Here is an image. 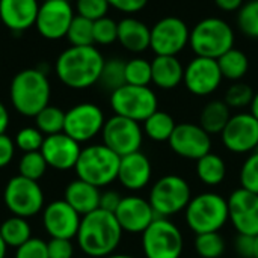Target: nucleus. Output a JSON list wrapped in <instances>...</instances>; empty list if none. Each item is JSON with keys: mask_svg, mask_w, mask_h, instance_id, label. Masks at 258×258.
<instances>
[{"mask_svg": "<svg viewBox=\"0 0 258 258\" xmlns=\"http://www.w3.org/2000/svg\"><path fill=\"white\" fill-rule=\"evenodd\" d=\"M122 233L113 213L97 209L82 216L76 239L79 248L88 257L106 258L119 246Z\"/></svg>", "mask_w": 258, "mask_h": 258, "instance_id": "obj_1", "label": "nucleus"}, {"mask_svg": "<svg viewBox=\"0 0 258 258\" xmlns=\"http://www.w3.org/2000/svg\"><path fill=\"white\" fill-rule=\"evenodd\" d=\"M104 62L103 54L94 45H71L59 54L54 70L65 86L71 89H86L98 83Z\"/></svg>", "mask_w": 258, "mask_h": 258, "instance_id": "obj_2", "label": "nucleus"}, {"mask_svg": "<svg viewBox=\"0 0 258 258\" xmlns=\"http://www.w3.org/2000/svg\"><path fill=\"white\" fill-rule=\"evenodd\" d=\"M50 82L47 76L36 70L27 68L17 73L11 82L9 95L14 109L23 115L35 118L50 101Z\"/></svg>", "mask_w": 258, "mask_h": 258, "instance_id": "obj_3", "label": "nucleus"}, {"mask_svg": "<svg viewBox=\"0 0 258 258\" xmlns=\"http://www.w3.org/2000/svg\"><path fill=\"white\" fill-rule=\"evenodd\" d=\"M184 219L195 234L221 231L230 221L228 201L216 192H203L189 201L184 210Z\"/></svg>", "mask_w": 258, "mask_h": 258, "instance_id": "obj_4", "label": "nucleus"}, {"mask_svg": "<svg viewBox=\"0 0 258 258\" xmlns=\"http://www.w3.org/2000/svg\"><path fill=\"white\" fill-rule=\"evenodd\" d=\"M119 162L121 157L104 144H95L82 150L74 169L77 178L100 189L118 178Z\"/></svg>", "mask_w": 258, "mask_h": 258, "instance_id": "obj_5", "label": "nucleus"}, {"mask_svg": "<svg viewBox=\"0 0 258 258\" xmlns=\"http://www.w3.org/2000/svg\"><path fill=\"white\" fill-rule=\"evenodd\" d=\"M189 45L197 56L219 59L234 47L233 27L218 17L204 18L190 30Z\"/></svg>", "mask_w": 258, "mask_h": 258, "instance_id": "obj_6", "label": "nucleus"}, {"mask_svg": "<svg viewBox=\"0 0 258 258\" xmlns=\"http://www.w3.org/2000/svg\"><path fill=\"white\" fill-rule=\"evenodd\" d=\"M192 200V190L186 178L177 174L160 177L150 189L148 201L157 218H171L184 212Z\"/></svg>", "mask_w": 258, "mask_h": 258, "instance_id": "obj_7", "label": "nucleus"}, {"mask_svg": "<svg viewBox=\"0 0 258 258\" xmlns=\"http://www.w3.org/2000/svg\"><path fill=\"white\" fill-rule=\"evenodd\" d=\"M183 249V233L168 218H156L142 233L145 258H180Z\"/></svg>", "mask_w": 258, "mask_h": 258, "instance_id": "obj_8", "label": "nucleus"}, {"mask_svg": "<svg viewBox=\"0 0 258 258\" xmlns=\"http://www.w3.org/2000/svg\"><path fill=\"white\" fill-rule=\"evenodd\" d=\"M159 101L150 86H135L125 83L110 92V107L115 115L144 122L157 110Z\"/></svg>", "mask_w": 258, "mask_h": 258, "instance_id": "obj_9", "label": "nucleus"}, {"mask_svg": "<svg viewBox=\"0 0 258 258\" xmlns=\"http://www.w3.org/2000/svg\"><path fill=\"white\" fill-rule=\"evenodd\" d=\"M3 201L14 216L32 218L44 210V192L38 181L21 175L12 177L3 190Z\"/></svg>", "mask_w": 258, "mask_h": 258, "instance_id": "obj_10", "label": "nucleus"}, {"mask_svg": "<svg viewBox=\"0 0 258 258\" xmlns=\"http://www.w3.org/2000/svg\"><path fill=\"white\" fill-rule=\"evenodd\" d=\"M103 144L116 153L119 157L127 154L141 151L142 141H144V130L141 122L133 119L113 115L112 118L106 119L104 127L101 130Z\"/></svg>", "mask_w": 258, "mask_h": 258, "instance_id": "obj_11", "label": "nucleus"}, {"mask_svg": "<svg viewBox=\"0 0 258 258\" xmlns=\"http://www.w3.org/2000/svg\"><path fill=\"white\" fill-rule=\"evenodd\" d=\"M190 30L178 17H165L151 27L150 48L156 56H177L189 45Z\"/></svg>", "mask_w": 258, "mask_h": 258, "instance_id": "obj_12", "label": "nucleus"}, {"mask_svg": "<svg viewBox=\"0 0 258 258\" xmlns=\"http://www.w3.org/2000/svg\"><path fill=\"white\" fill-rule=\"evenodd\" d=\"M106 118L103 110L94 103H80L65 112L63 133L79 144L94 139L101 133Z\"/></svg>", "mask_w": 258, "mask_h": 258, "instance_id": "obj_13", "label": "nucleus"}, {"mask_svg": "<svg viewBox=\"0 0 258 258\" xmlns=\"http://www.w3.org/2000/svg\"><path fill=\"white\" fill-rule=\"evenodd\" d=\"M74 17V9L68 0H44L39 5L35 26L42 38L56 41L67 36Z\"/></svg>", "mask_w": 258, "mask_h": 258, "instance_id": "obj_14", "label": "nucleus"}, {"mask_svg": "<svg viewBox=\"0 0 258 258\" xmlns=\"http://www.w3.org/2000/svg\"><path fill=\"white\" fill-rule=\"evenodd\" d=\"M224 147L234 154H249L258 148V119L251 112L231 115L221 133Z\"/></svg>", "mask_w": 258, "mask_h": 258, "instance_id": "obj_15", "label": "nucleus"}, {"mask_svg": "<svg viewBox=\"0 0 258 258\" xmlns=\"http://www.w3.org/2000/svg\"><path fill=\"white\" fill-rule=\"evenodd\" d=\"M168 144L177 156L189 160H198L210 153L212 136L200 124L181 122L175 125Z\"/></svg>", "mask_w": 258, "mask_h": 258, "instance_id": "obj_16", "label": "nucleus"}, {"mask_svg": "<svg viewBox=\"0 0 258 258\" xmlns=\"http://www.w3.org/2000/svg\"><path fill=\"white\" fill-rule=\"evenodd\" d=\"M222 79L224 77L216 59L195 56L184 68L183 83L190 94L207 97L221 86Z\"/></svg>", "mask_w": 258, "mask_h": 258, "instance_id": "obj_17", "label": "nucleus"}, {"mask_svg": "<svg viewBox=\"0 0 258 258\" xmlns=\"http://www.w3.org/2000/svg\"><path fill=\"white\" fill-rule=\"evenodd\" d=\"M228 201V216L239 234L258 236V194L236 189Z\"/></svg>", "mask_w": 258, "mask_h": 258, "instance_id": "obj_18", "label": "nucleus"}, {"mask_svg": "<svg viewBox=\"0 0 258 258\" xmlns=\"http://www.w3.org/2000/svg\"><path fill=\"white\" fill-rule=\"evenodd\" d=\"M113 215L122 231L130 234H142L157 218L150 201L136 195L124 197Z\"/></svg>", "mask_w": 258, "mask_h": 258, "instance_id": "obj_19", "label": "nucleus"}, {"mask_svg": "<svg viewBox=\"0 0 258 258\" xmlns=\"http://www.w3.org/2000/svg\"><path fill=\"white\" fill-rule=\"evenodd\" d=\"M82 216L65 201H53L42 212V224L51 239H73L77 236Z\"/></svg>", "mask_w": 258, "mask_h": 258, "instance_id": "obj_20", "label": "nucleus"}, {"mask_svg": "<svg viewBox=\"0 0 258 258\" xmlns=\"http://www.w3.org/2000/svg\"><path fill=\"white\" fill-rule=\"evenodd\" d=\"M39 151L48 166L59 171H68L76 168L82 148L77 141L62 132L57 135L45 136Z\"/></svg>", "mask_w": 258, "mask_h": 258, "instance_id": "obj_21", "label": "nucleus"}, {"mask_svg": "<svg viewBox=\"0 0 258 258\" xmlns=\"http://www.w3.org/2000/svg\"><path fill=\"white\" fill-rule=\"evenodd\" d=\"M153 177V166L150 159L141 153H132L121 157L118 169V181L128 190L138 192L145 189Z\"/></svg>", "mask_w": 258, "mask_h": 258, "instance_id": "obj_22", "label": "nucleus"}, {"mask_svg": "<svg viewBox=\"0 0 258 258\" xmlns=\"http://www.w3.org/2000/svg\"><path fill=\"white\" fill-rule=\"evenodd\" d=\"M38 0H0V20L12 32H24L35 26Z\"/></svg>", "mask_w": 258, "mask_h": 258, "instance_id": "obj_23", "label": "nucleus"}, {"mask_svg": "<svg viewBox=\"0 0 258 258\" xmlns=\"http://www.w3.org/2000/svg\"><path fill=\"white\" fill-rule=\"evenodd\" d=\"M100 198H101V192L97 186L77 178L67 186L63 200L80 216H85L100 209Z\"/></svg>", "mask_w": 258, "mask_h": 258, "instance_id": "obj_24", "label": "nucleus"}, {"mask_svg": "<svg viewBox=\"0 0 258 258\" xmlns=\"http://www.w3.org/2000/svg\"><path fill=\"white\" fill-rule=\"evenodd\" d=\"M151 29L135 17H125L118 21V41L119 44L132 51L142 53L150 48Z\"/></svg>", "mask_w": 258, "mask_h": 258, "instance_id": "obj_25", "label": "nucleus"}, {"mask_svg": "<svg viewBox=\"0 0 258 258\" xmlns=\"http://www.w3.org/2000/svg\"><path fill=\"white\" fill-rule=\"evenodd\" d=\"M153 83L160 89H174L184 79V67L177 56H156L151 60Z\"/></svg>", "mask_w": 258, "mask_h": 258, "instance_id": "obj_26", "label": "nucleus"}, {"mask_svg": "<svg viewBox=\"0 0 258 258\" xmlns=\"http://www.w3.org/2000/svg\"><path fill=\"white\" fill-rule=\"evenodd\" d=\"M231 118L230 107L222 100H213L204 106L200 115V125L212 136L221 135Z\"/></svg>", "mask_w": 258, "mask_h": 258, "instance_id": "obj_27", "label": "nucleus"}, {"mask_svg": "<svg viewBox=\"0 0 258 258\" xmlns=\"http://www.w3.org/2000/svg\"><path fill=\"white\" fill-rule=\"evenodd\" d=\"M197 177L206 186H219L227 177L225 160L215 153H207L197 160Z\"/></svg>", "mask_w": 258, "mask_h": 258, "instance_id": "obj_28", "label": "nucleus"}, {"mask_svg": "<svg viewBox=\"0 0 258 258\" xmlns=\"http://www.w3.org/2000/svg\"><path fill=\"white\" fill-rule=\"evenodd\" d=\"M218 60L219 70L222 73L224 79L233 80V82H239L242 77L246 76L248 70H249V59L248 56L239 50V48H230L227 53H224Z\"/></svg>", "mask_w": 258, "mask_h": 258, "instance_id": "obj_29", "label": "nucleus"}, {"mask_svg": "<svg viewBox=\"0 0 258 258\" xmlns=\"http://www.w3.org/2000/svg\"><path fill=\"white\" fill-rule=\"evenodd\" d=\"M175 125L177 124L174 118L168 112L157 109L150 118L144 121L142 130L144 135H147L154 142H168L171 135L174 133Z\"/></svg>", "mask_w": 258, "mask_h": 258, "instance_id": "obj_30", "label": "nucleus"}, {"mask_svg": "<svg viewBox=\"0 0 258 258\" xmlns=\"http://www.w3.org/2000/svg\"><path fill=\"white\" fill-rule=\"evenodd\" d=\"M29 222L20 216H11L0 224V236L6 246L18 248L26 243L32 236Z\"/></svg>", "mask_w": 258, "mask_h": 258, "instance_id": "obj_31", "label": "nucleus"}, {"mask_svg": "<svg viewBox=\"0 0 258 258\" xmlns=\"http://www.w3.org/2000/svg\"><path fill=\"white\" fill-rule=\"evenodd\" d=\"M35 122H36V128L45 136L62 133L65 124V112L56 106L48 104L35 116Z\"/></svg>", "mask_w": 258, "mask_h": 258, "instance_id": "obj_32", "label": "nucleus"}, {"mask_svg": "<svg viewBox=\"0 0 258 258\" xmlns=\"http://www.w3.org/2000/svg\"><path fill=\"white\" fill-rule=\"evenodd\" d=\"M194 248L200 258H221L225 252L227 243L222 234H219V231H215L197 234Z\"/></svg>", "mask_w": 258, "mask_h": 258, "instance_id": "obj_33", "label": "nucleus"}, {"mask_svg": "<svg viewBox=\"0 0 258 258\" xmlns=\"http://www.w3.org/2000/svg\"><path fill=\"white\" fill-rule=\"evenodd\" d=\"M73 47L94 45V21L76 15L65 36Z\"/></svg>", "mask_w": 258, "mask_h": 258, "instance_id": "obj_34", "label": "nucleus"}, {"mask_svg": "<svg viewBox=\"0 0 258 258\" xmlns=\"http://www.w3.org/2000/svg\"><path fill=\"white\" fill-rule=\"evenodd\" d=\"M98 83L110 92L124 86L127 83L125 82V62H122L121 59L106 60L104 67L101 70V76H100Z\"/></svg>", "mask_w": 258, "mask_h": 258, "instance_id": "obj_35", "label": "nucleus"}, {"mask_svg": "<svg viewBox=\"0 0 258 258\" xmlns=\"http://www.w3.org/2000/svg\"><path fill=\"white\" fill-rule=\"evenodd\" d=\"M125 82L135 86H150V83H153L151 62L142 57L125 62Z\"/></svg>", "mask_w": 258, "mask_h": 258, "instance_id": "obj_36", "label": "nucleus"}, {"mask_svg": "<svg viewBox=\"0 0 258 258\" xmlns=\"http://www.w3.org/2000/svg\"><path fill=\"white\" fill-rule=\"evenodd\" d=\"M47 162L41 151L24 153L18 162V175L38 181L47 171Z\"/></svg>", "mask_w": 258, "mask_h": 258, "instance_id": "obj_37", "label": "nucleus"}, {"mask_svg": "<svg viewBox=\"0 0 258 258\" xmlns=\"http://www.w3.org/2000/svg\"><path fill=\"white\" fill-rule=\"evenodd\" d=\"M237 26L249 38L258 39V0H249L237 11Z\"/></svg>", "mask_w": 258, "mask_h": 258, "instance_id": "obj_38", "label": "nucleus"}, {"mask_svg": "<svg viewBox=\"0 0 258 258\" xmlns=\"http://www.w3.org/2000/svg\"><path fill=\"white\" fill-rule=\"evenodd\" d=\"M240 187L249 190L252 194H258V148L249 153L246 160L242 163L239 172Z\"/></svg>", "mask_w": 258, "mask_h": 258, "instance_id": "obj_39", "label": "nucleus"}, {"mask_svg": "<svg viewBox=\"0 0 258 258\" xmlns=\"http://www.w3.org/2000/svg\"><path fill=\"white\" fill-rule=\"evenodd\" d=\"M254 91L249 85L242 82H234L225 92L224 101L231 109H243L246 106H251V101L254 98Z\"/></svg>", "mask_w": 258, "mask_h": 258, "instance_id": "obj_40", "label": "nucleus"}, {"mask_svg": "<svg viewBox=\"0 0 258 258\" xmlns=\"http://www.w3.org/2000/svg\"><path fill=\"white\" fill-rule=\"evenodd\" d=\"M45 136L36 127H24L15 135V147L23 153L39 151Z\"/></svg>", "mask_w": 258, "mask_h": 258, "instance_id": "obj_41", "label": "nucleus"}, {"mask_svg": "<svg viewBox=\"0 0 258 258\" xmlns=\"http://www.w3.org/2000/svg\"><path fill=\"white\" fill-rule=\"evenodd\" d=\"M118 41V23L107 15L94 21V42L109 45Z\"/></svg>", "mask_w": 258, "mask_h": 258, "instance_id": "obj_42", "label": "nucleus"}, {"mask_svg": "<svg viewBox=\"0 0 258 258\" xmlns=\"http://www.w3.org/2000/svg\"><path fill=\"white\" fill-rule=\"evenodd\" d=\"M110 5L107 3V0H77L76 2L77 15L85 17L91 21L106 17Z\"/></svg>", "mask_w": 258, "mask_h": 258, "instance_id": "obj_43", "label": "nucleus"}, {"mask_svg": "<svg viewBox=\"0 0 258 258\" xmlns=\"http://www.w3.org/2000/svg\"><path fill=\"white\" fill-rule=\"evenodd\" d=\"M15 258H48L47 242L42 239L30 237L26 243L17 248Z\"/></svg>", "mask_w": 258, "mask_h": 258, "instance_id": "obj_44", "label": "nucleus"}, {"mask_svg": "<svg viewBox=\"0 0 258 258\" xmlns=\"http://www.w3.org/2000/svg\"><path fill=\"white\" fill-rule=\"evenodd\" d=\"M47 251L48 258H73L74 246L70 239H50Z\"/></svg>", "mask_w": 258, "mask_h": 258, "instance_id": "obj_45", "label": "nucleus"}, {"mask_svg": "<svg viewBox=\"0 0 258 258\" xmlns=\"http://www.w3.org/2000/svg\"><path fill=\"white\" fill-rule=\"evenodd\" d=\"M15 142L6 135H0V168H5L11 163L15 154Z\"/></svg>", "mask_w": 258, "mask_h": 258, "instance_id": "obj_46", "label": "nucleus"}, {"mask_svg": "<svg viewBox=\"0 0 258 258\" xmlns=\"http://www.w3.org/2000/svg\"><path fill=\"white\" fill-rule=\"evenodd\" d=\"M107 3L118 9L119 12H124V14H136L139 11H142L148 0H107Z\"/></svg>", "mask_w": 258, "mask_h": 258, "instance_id": "obj_47", "label": "nucleus"}, {"mask_svg": "<svg viewBox=\"0 0 258 258\" xmlns=\"http://www.w3.org/2000/svg\"><path fill=\"white\" fill-rule=\"evenodd\" d=\"M254 239L252 236L239 234L236 239V251L242 258H254Z\"/></svg>", "mask_w": 258, "mask_h": 258, "instance_id": "obj_48", "label": "nucleus"}, {"mask_svg": "<svg viewBox=\"0 0 258 258\" xmlns=\"http://www.w3.org/2000/svg\"><path fill=\"white\" fill-rule=\"evenodd\" d=\"M122 197L115 192V190H107V192H103L101 194V198H100V209L101 210H106V212H110V213H115L119 203H121Z\"/></svg>", "mask_w": 258, "mask_h": 258, "instance_id": "obj_49", "label": "nucleus"}, {"mask_svg": "<svg viewBox=\"0 0 258 258\" xmlns=\"http://www.w3.org/2000/svg\"><path fill=\"white\" fill-rule=\"evenodd\" d=\"M215 3L221 11L225 12H234L243 6V0H215Z\"/></svg>", "mask_w": 258, "mask_h": 258, "instance_id": "obj_50", "label": "nucleus"}, {"mask_svg": "<svg viewBox=\"0 0 258 258\" xmlns=\"http://www.w3.org/2000/svg\"><path fill=\"white\" fill-rule=\"evenodd\" d=\"M9 125V112L6 109V106L0 101V135H3L6 132Z\"/></svg>", "mask_w": 258, "mask_h": 258, "instance_id": "obj_51", "label": "nucleus"}, {"mask_svg": "<svg viewBox=\"0 0 258 258\" xmlns=\"http://www.w3.org/2000/svg\"><path fill=\"white\" fill-rule=\"evenodd\" d=\"M249 107H251V115H252L255 119H258V92L254 94V98H252Z\"/></svg>", "mask_w": 258, "mask_h": 258, "instance_id": "obj_52", "label": "nucleus"}, {"mask_svg": "<svg viewBox=\"0 0 258 258\" xmlns=\"http://www.w3.org/2000/svg\"><path fill=\"white\" fill-rule=\"evenodd\" d=\"M6 249H8V246H6V243L3 242L2 236H0V258L6 257Z\"/></svg>", "mask_w": 258, "mask_h": 258, "instance_id": "obj_53", "label": "nucleus"}, {"mask_svg": "<svg viewBox=\"0 0 258 258\" xmlns=\"http://www.w3.org/2000/svg\"><path fill=\"white\" fill-rule=\"evenodd\" d=\"M106 258H136L133 257V255H127V254H112V255H109V257Z\"/></svg>", "mask_w": 258, "mask_h": 258, "instance_id": "obj_54", "label": "nucleus"}, {"mask_svg": "<svg viewBox=\"0 0 258 258\" xmlns=\"http://www.w3.org/2000/svg\"><path fill=\"white\" fill-rule=\"evenodd\" d=\"M254 258H258V236L254 239Z\"/></svg>", "mask_w": 258, "mask_h": 258, "instance_id": "obj_55", "label": "nucleus"}, {"mask_svg": "<svg viewBox=\"0 0 258 258\" xmlns=\"http://www.w3.org/2000/svg\"><path fill=\"white\" fill-rule=\"evenodd\" d=\"M0 224H2V222H0Z\"/></svg>", "mask_w": 258, "mask_h": 258, "instance_id": "obj_56", "label": "nucleus"}]
</instances>
